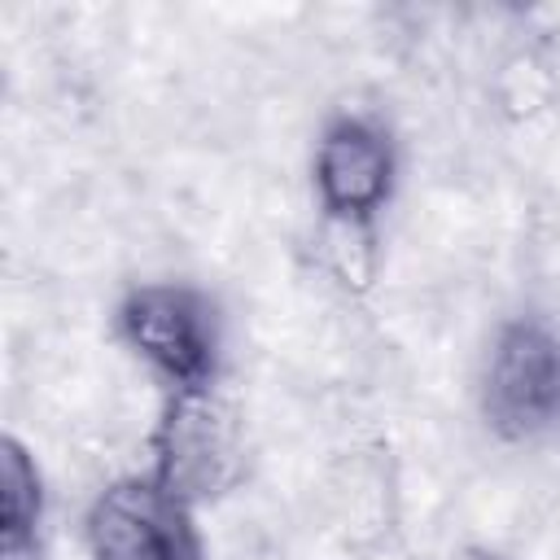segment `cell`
<instances>
[{"label": "cell", "mask_w": 560, "mask_h": 560, "mask_svg": "<svg viewBox=\"0 0 560 560\" xmlns=\"http://www.w3.org/2000/svg\"><path fill=\"white\" fill-rule=\"evenodd\" d=\"M464 560H512V556H503V551H490V547H472Z\"/></svg>", "instance_id": "cell-10"}, {"label": "cell", "mask_w": 560, "mask_h": 560, "mask_svg": "<svg viewBox=\"0 0 560 560\" xmlns=\"http://www.w3.org/2000/svg\"><path fill=\"white\" fill-rule=\"evenodd\" d=\"M88 560H210L197 508L149 468L105 481L83 512Z\"/></svg>", "instance_id": "cell-4"}, {"label": "cell", "mask_w": 560, "mask_h": 560, "mask_svg": "<svg viewBox=\"0 0 560 560\" xmlns=\"http://www.w3.org/2000/svg\"><path fill=\"white\" fill-rule=\"evenodd\" d=\"M398 140L385 118L363 109L332 114L311 149V192L319 219L341 223H381L385 206L398 192Z\"/></svg>", "instance_id": "cell-5"}, {"label": "cell", "mask_w": 560, "mask_h": 560, "mask_svg": "<svg viewBox=\"0 0 560 560\" xmlns=\"http://www.w3.org/2000/svg\"><path fill=\"white\" fill-rule=\"evenodd\" d=\"M44 516H48V490L39 459L22 438L0 442V551L4 560H31L39 556L44 538Z\"/></svg>", "instance_id": "cell-7"}, {"label": "cell", "mask_w": 560, "mask_h": 560, "mask_svg": "<svg viewBox=\"0 0 560 560\" xmlns=\"http://www.w3.org/2000/svg\"><path fill=\"white\" fill-rule=\"evenodd\" d=\"M114 337L171 394L219 385L223 324L206 289L188 280H140L114 306Z\"/></svg>", "instance_id": "cell-1"}, {"label": "cell", "mask_w": 560, "mask_h": 560, "mask_svg": "<svg viewBox=\"0 0 560 560\" xmlns=\"http://www.w3.org/2000/svg\"><path fill=\"white\" fill-rule=\"evenodd\" d=\"M556 96V66L538 39H521L499 52L490 70V101L508 122H525L542 114Z\"/></svg>", "instance_id": "cell-8"}, {"label": "cell", "mask_w": 560, "mask_h": 560, "mask_svg": "<svg viewBox=\"0 0 560 560\" xmlns=\"http://www.w3.org/2000/svg\"><path fill=\"white\" fill-rule=\"evenodd\" d=\"M477 407L503 442H538L560 424V324L551 315H512L494 328Z\"/></svg>", "instance_id": "cell-3"}, {"label": "cell", "mask_w": 560, "mask_h": 560, "mask_svg": "<svg viewBox=\"0 0 560 560\" xmlns=\"http://www.w3.org/2000/svg\"><path fill=\"white\" fill-rule=\"evenodd\" d=\"M319 267L324 276L346 293L363 298L381 280V241L376 223H341V219H319Z\"/></svg>", "instance_id": "cell-9"}, {"label": "cell", "mask_w": 560, "mask_h": 560, "mask_svg": "<svg viewBox=\"0 0 560 560\" xmlns=\"http://www.w3.org/2000/svg\"><path fill=\"white\" fill-rule=\"evenodd\" d=\"M144 446V468L192 508L223 499L245 477V424L219 385L171 389Z\"/></svg>", "instance_id": "cell-2"}, {"label": "cell", "mask_w": 560, "mask_h": 560, "mask_svg": "<svg viewBox=\"0 0 560 560\" xmlns=\"http://www.w3.org/2000/svg\"><path fill=\"white\" fill-rule=\"evenodd\" d=\"M394 508H398L394 468L376 451H354L328 477V512L354 547L381 542L394 525Z\"/></svg>", "instance_id": "cell-6"}]
</instances>
